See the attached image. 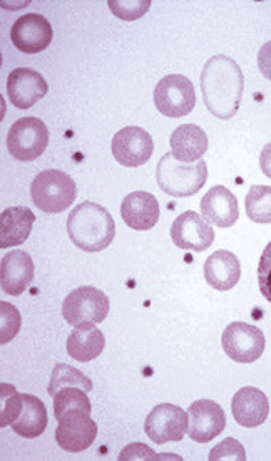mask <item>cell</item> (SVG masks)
<instances>
[{"label":"cell","instance_id":"34","mask_svg":"<svg viewBox=\"0 0 271 461\" xmlns=\"http://www.w3.org/2000/svg\"><path fill=\"white\" fill-rule=\"evenodd\" d=\"M258 68L261 74L271 81V41L259 49Z\"/></svg>","mask_w":271,"mask_h":461},{"label":"cell","instance_id":"1","mask_svg":"<svg viewBox=\"0 0 271 461\" xmlns=\"http://www.w3.org/2000/svg\"><path fill=\"white\" fill-rule=\"evenodd\" d=\"M201 91L205 104L213 116L232 120L240 110L245 91V76L228 56H213L201 73Z\"/></svg>","mask_w":271,"mask_h":461},{"label":"cell","instance_id":"13","mask_svg":"<svg viewBox=\"0 0 271 461\" xmlns=\"http://www.w3.org/2000/svg\"><path fill=\"white\" fill-rule=\"evenodd\" d=\"M11 39L21 52L39 54L52 42V25L40 14H25L13 23Z\"/></svg>","mask_w":271,"mask_h":461},{"label":"cell","instance_id":"25","mask_svg":"<svg viewBox=\"0 0 271 461\" xmlns=\"http://www.w3.org/2000/svg\"><path fill=\"white\" fill-rule=\"evenodd\" d=\"M248 219L255 223H271V186L253 185L245 198Z\"/></svg>","mask_w":271,"mask_h":461},{"label":"cell","instance_id":"8","mask_svg":"<svg viewBox=\"0 0 271 461\" xmlns=\"http://www.w3.org/2000/svg\"><path fill=\"white\" fill-rule=\"evenodd\" d=\"M222 344L230 359L240 365H251L258 361L265 352L267 340L257 326L247 322H232L223 332Z\"/></svg>","mask_w":271,"mask_h":461},{"label":"cell","instance_id":"29","mask_svg":"<svg viewBox=\"0 0 271 461\" xmlns=\"http://www.w3.org/2000/svg\"><path fill=\"white\" fill-rule=\"evenodd\" d=\"M111 13L123 21H137L144 14L148 13L151 7L149 0H135V2H121V0H109L108 2Z\"/></svg>","mask_w":271,"mask_h":461},{"label":"cell","instance_id":"33","mask_svg":"<svg viewBox=\"0 0 271 461\" xmlns=\"http://www.w3.org/2000/svg\"><path fill=\"white\" fill-rule=\"evenodd\" d=\"M161 460L164 458V455H156L153 449H149L143 443H133L127 448L121 451L119 460Z\"/></svg>","mask_w":271,"mask_h":461},{"label":"cell","instance_id":"7","mask_svg":"<svg viewBox=\"0 0 271 461\" xmlns=\"http://www.w3.org/2000/svg\"><path fill=\"white\" fill-rule=\"evenodd\" d=\"M154 104L168 118L188 116L197 106L195 86L186 76L170 74L154 87Z\"/></svg>","mask_w":271,"mask_h":461},{"label":"cell","instance_id":"15","mask_svg":"<svg viewBox=\"0 0 271 461\" xmlns=\"http://www.w3.org/2000/svg\"><path fill=\"white\" fill-rule=\"evenodd\" d=\"M49 85L42 74L29 68L13 69L7 77V96L15 108L29 110L48 95Z\"/></svg>","mask_w":271,"mask_h":461},{"label":"cell","instance_id":"22","mask_svg":"<svg viewBox=\"0 0 271 461\" xmlns=\"http://www.w3.org/2000/svg\"><path fill=\"white\" fill-rule=\"evenodd\" d=\"M174 158L183 163H193L203 158L208 149V136L197 124H181L174 130L170 140Z\"/></svg>","mask_w":271,"mask_h":461},{"label":"cell","instance_id":"18","mask_svg":"<svg viewBox=\"0 0 271 461\" xmlns=\"http://www.w3.org/2000/svg\"><path fill=\"white\" fill-rule=\"evenodd\" d=\"M124 223L137 231L151 230L160 220L158 198L148 192H133L127 194L121 205Z\"/></svg>","mask_w":271,"mask_h":461},{"label":"cell","instance_id":"28","mask_svg":"<svg viewBox=\"0 0 271 461\" xmlns=\"http://www.w3.org/2000/svg\"><path fill=\"white\" fill-rule=\"evenodd\" d=\"M2 411H0V426H13V421L22 413L24 400L22 394H19L13 386L2 384Z\"/></svg>","mask_w":271,"mask_h":461},{"label":"cell","instance_id":"11","mask_svg":"<svg viewBox=\"0 0 271 461\" xmlns=\"http://www.w3.org/2000/svg\"><path fill=\"white\" fill-rule=\"evenodd\" d=\"M112 157L126 168L146 165L153 157L154 143L151 134L139 126H127L114 134L111 143Z\"/></svg>","mask_w":271,"mask_h":461},{"label":"cell","instance_id":"21","mask_svg":"<svg viewBox=\"0 0 271 461\" xmlns=\"http://www.w3.org/2000/svg\"><path fill=\"white\" fill-rule=\"evenodd\" d=\"M36 217L32 210L25 207H11L0 215V249L22 245L29 239Z\"/></svg>","mask_w":271,"mask_h":461},{"label":"cell","instance_id":"26","mask_svg":"<svg viewBox=\"0 0 271 461\" xmlns=\"http://www.w3.org/2000/svg\"><path fill=\"white\" fill-rule=\"evenodd\" d=\"M75 386V388H83L87 393L92 391V381L83 375L79 369H75L69 365H57L52 371L50 376L49 388L48 393L54 398L61 389Z\"/></svg>","mask_w":271,"mask_h":461},{"label":"cell","instance_id":"2","mask_svg":"<svg viewBox=\"0 0 271 461\" xmlns=\"http://www.w3.org/2000/svg\"><path fill=\"white\" fill-rule=\"evenodd\" d=\"M67 233L77 249L94 254L111 245L116 237V223L106 208L94 202H84L69 213Z\"/></svg>","mask_w":271,"mask_h":461},{"label":"cell","instance_id":"16","mask_svg":"<svg viewBox=\"0 0 271 461\" xmlns=\"http://www.w3.org/2000/svg\"><path fill=\"white\" fill-rule=\"evenodd\" d=\"M34 262L24 250H13L2 257L0 287L9 295H21L34 280Z\"/></svg>","mask_w":271,"mask_h":461},{"label":"cell","instance_id":"3","mask_svg":"<svg viewBox=\"0 0 271 461\" xmlns=\"http://www.w3.org/2000/svg\"><path fill=\"white\" fill-rule=\"evenodd\" d=\"M156 180L161 190L174 198H186L197 194L208 180L206 161L199 159L193 165H186L174 158L173 153H166L158 163Z\"/></svg>","mask_w":271,"mask_h":461},{"label":"cell","instance_id":"19","mask_svg":"<svg viewBox=\"0 0 271 461\" xmlns=\"http://www.w3.org/2000/svg\"><path fill=\"white\" fill-rule=\"evenodd\" d=\"M201 215L220 229L233 227L240 217L238 200L226 186H213L201 200Z\"/></svg>","mask_w":271,"mask_h":461},{"label":"cell","instance_id":"23","mask_svg":"<svg viewBox=\"0 0 271 461\" xmlns=\"http://www.w3.org/2000/svg\"><path fill=\"white\" fill-rule=\"evenodd\" d=\"M104 348V334L94 324L77 326L67 339V354L79 363H89L98 359Z\"/></svg>","mask_w":271,"mask_h":461},{"label":"cell","instance_id":"9","mask_svg":"<svg viewBox=\"0 0 271 461\" xmlns=\"http://www.w3.org/2000/svg\"><path fill=\"white\" fill-rule=\"evenodd\" d=\"M98 437V425L84 410H69L57 420L56 441L64 451L81 453Z\"/></svg>","mask_w":271,"mask_h":461},{"label":"cell","instance_id":"20","mask_svg":"<svg viewBox=\"0 0 271 461\" xmlns=\"http://www.w3.org/2000/svg\"><path fill=\"white\" fill-rule=\"evenodd\" d=\"M241 277L238 257L230 250H218L205 262V279L216 291H232Z\"/></svg>","mask_w":271,"mask_h":461},{"label":"cell","instance_id":"35","mask_svg":"<svg viewBox=\"0 0 271 461\" xmlns=\"http://www.w3.org/2000/svg\"><path fill=\"white\" fill-rule=\"evenodd\" d=\"M259 167L265 173V176H268L271 180V143L263 148V151L259 155Z\"/></svg>","mask_w":271,"mask_h":461},{"label":"cell","instance_id":"31","mask_svg":"<svg viewBox=\"0 0 271 461\" xmlns=\"http://www.w3.org/2000/svg\"><path fill=\"white\" fill-rule=\"evenodd\" d=\"M210 460H247V451L238 439L226 438L218 447L211 449Z\"/></svg>","mask_w":271,"mask_h":461},{"label":"cell","instance_id":"17","mask_svg":"<svg viewBox=\"0 0 271 461\" xmlns=\"http://www.w3.org/2000/svg\"><path fill=\"white\" fill-rule=\"evenodd\" d=\"M232 411L238 425L257 428L267 421L270 414V401L261 389L247 386L234 394Z\"/></svg>","mask_w":271,"mask_h":461},{"label":"cell","instance_id":"4","mask_svg":"<svg viewBox=\"0 0 271 461\" xmlns=\"http://www.w3.org/2000/svg\"><path fill=\"white\" fill-rule=\"evenodd\" d=\"M32 203L46 213H61L73 207L77 198L75 182L61 170L39 173L31 185Z\"/></svg>","mask_w":271,"mask_h":461},{"label":"cell","instance_id":"12","mask_svg":"<svg viewBox=\"0 0 271 461\" xmlns=\"http://www.w3.org/2000/svg\"><path fill=\"white\" fill-rule=\"evenodd\" d=\"M188 437L197 443H210L220 437L226 426V414L218 402L211 400H197L188 408Z\"/></svg>","mask_w":271,"mask_h":461},{"label":"cell","instance_id":"5","mask_svg":"<svg viewBox=\"0 0 271 461\" xmlns=\"http://www.w3.org/2000/svg\"><path fill=\"white\" fill-rule=\"evenodd\" d=\"M109 314V299L96 287L84 285L71 292L62 303V316L71 326L99 324Z\"/></svg>","mask_w":271,"mask_h":461},{"label":"cell","instance_id":"27","mask_svg":"<svg viewBox=\"0 0 271 461\" xmlns=\"http://www.w3.org/2000/svg\"><path fill=\"white\" fill-rule=\"evenodd\" d=\"M69 410H84L87 413L92 411L91 401L87 398V391L83 388L69 386L64 388L54 396V414L56 420H59L62 414Z\"/></svg>","mask_w":271,"mask_h":461},{"label":"cell","instance_id":"14","mask_svg":"<svg viewBox=\"0 0 271 461\" xmlns=\"http://www.w3.org/2000/svg\"><path fill=\"white\" fill-rule=\"evenodd\" d=\"M171 239L178 249L205 252L214 242V230L206 220L197 215V212L188 210L174 220L171 225Z\"/></svg>","mask_w":271,"mask_h":461},{"label":"cell","instance_id":"30","mask_svg":"<svg viewBox=\"0 0 271 461\" xmlns=\"http://www.w3.org/2000/svg\"><path fill=\"white\" fill-rule=\"evenodd\" d=\"M0 317H2V332H0V342L7 344L17 336L21 330V314L13 307V303H0Z\"/></svg>","mask_w":271,"mask_h":461},{"label":"cell","instance_id":"32","mask_svg":"<svg viewBox=\"0 0 271 461\" xmlns=\"http://www.w3.org/2000/svg\"><path fill=\"white\" fill-rule=\"evenodd\" d=\"M258 285L263 297L271 303V242L267 245L259 258Z\"/></svg>","mask_w":271,"mask_h":461},{"label":"cell","instance_id":"24","mask_svg":"<svg viewBox=\"0 0 271 461\" xmlns=\"http://www.w3.org/2000/svg\"><path fill=\"white\" fill-rule=\"evenodd\" d=\"M22 400H24V408L21 416L13 423V433L27 439L39 438L46 431L49 423L46 406L38 396L22 394Z\"/></svg>","mask_w":271,"mask_h":461},{"label":"cell","instance_id":"10","mask_svg":"<svg viewBox=\"0 0 271 461\" xmlns=\"http://www.w3.org/2000/svg\"><path fill=\"white\" fill-rule=\"evenodd\" d=\"M189 418L179 406L162 402L153 408L144 421V433L156 445H164L170 441H181L188 433Z\"/></svg>","mask_w":271,"mask_h":461},{"label":"cell","instance_id":"6","mask_svg":"<svg viewBox=\"0 0 271 461\" xmlns=\"http://www.w3.org/2000/svg\"><path fill=\"white\" fill-rule=\"evenodd\" d=\"M49 145V128L39 118H21L7 134V149L19 161H34Z\"/></svg>","mask_w":271,"mask_h":461}]
</instances>
